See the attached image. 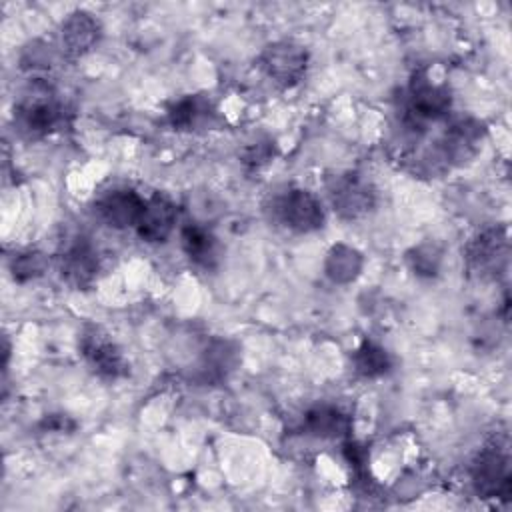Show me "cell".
<instances>
[{"mask_svg": "<svg viewBox=\"0 0 512 512\" xmlns=\"http://www.w3.org/2000/svg\"><path fill=\"white\" fill-rule=\"evenodd\" d=\"M508 240L500 230H486L478 234L466 248L468 270L486 278L496 276L502 266H506Z\"/></svg>", "mask_w": 512, "mask_h": 512, "instance_id": "10", "label": "cell"}, {"mask_svg": "<svg viewBox=\"0 0 512 512\" xmlns=\"http://www.w3.org/2000/svg\"><path fill=\"white\" fill-rule=\"evenodd\" d=\"M64 118L62 102L54 96L52 88L40 80L30 82L14 106V124L18 132L30 140L52 134L64 124Z\"/></svg>", "mask_w": 512, "mask_h": 512, "instance_id": "1", "label": "cell"}, {"mask_svg": "<svg viewBox=\"0 0 512 512\" xmlns=\"http://www.w3.org/2000/svg\"><path fill=\"white\" fill-rule=\"evenodd\" d=\"M300 430L320 440L344 438L350 432V416L338 406L318 404L304 414Z\"/></svg>", "mask_w": 512, "mask_h": 512, "instance_id": "11", "label": "cell"}, {"mask_svg": "<svg viewBox=\"0 0 512 512\" xmlns=\"http://www.w3.org/2000/svg\"><path fill=\"white\" fill-rule=\"evenodd\" d=\"M212 116L210 102L200 96H186L168 110V120L176 130H192Z\"/></svg>", "mask_w": 512, "mask_h": 512, "instance_id": "15", "label": "cell"}, {"mask_svg": "<svg viewBox=\"0 0 512 512\" xmlns=\"http://www.w3.org/2000/svg\"><path fill=\"white\" fill-rule=\"evenodd\" d=\"M58 270L62 278L76 288L92 284L100 270V258L90 238L74 236L66 242L58 254Z\"/></svg>", "mask_w": 512, "mask_h": 512, "instance_id": "7", "label": "cell"}, {"mask_svg": "<svg viewBox=\"0 0 512 512\" xmlns=\"http://www.w3.org/2000/svg\"><path fill=\"white\" fill-rule=\"evenodd\" d=\"M100 38V24L88 12H72L60 28L62 50L74 58L86 54Z\"/></svg>", "mask_w": 512, "mask_h": 512, "instance_id": "12", "label": "cell"}, {"mask_svg": "<svg viewBox=\"0 0 512 512\" xmlns=\"http://www.w3.org/2000/svg\"><path fill=\"white\" fill-rule=\"evenodd\" d=\"M12 274L18 282H24V280H30V278H36L44 272L46 268V258L42 252L38 250H26V252H18L14 254L12 258Z\"/></svg>", "mask_w": 512, "mask_h": 512, "instance_id": "18", "label": "cell"}, {"mask_svg": "<svg viewBox=\"0 0 512 512\" xmlns=\"http://www.w3.org/2000/svg\"><path fill=\"white\" fill-rule=\"evenodd\" d=\"M272 222L296 234H310L324 226L326 212L320 198L304 188H286L272 196L268 206Z\"/></svg>", "mask_w": 512, "mask_h": 512, "instance_id": "2", "label": "cell"}, {"mask_svg": "<svg viewBox=\"0 0 512 512\" xmlns=\"http://www.w3.org/2000/svg\"><path fill=\"white\" fill-rule=\"evenodd\" d=\"M176 220H178L176 204L166 194L154 192L150 198H146L142 216L136 224V232L148 244H162L174 232Z\"/></svg>", "mask_w": 512, "mask_h": 512, "instance_id": "9", "label": "cell"}, {"mask_svg": "<svg viewBox=\"0 0 512 512\" xmlns=\"http://www.w3.org/2000/svg\"><path fill=\"white\" fill-rule=\"evenodd\" d=\"M410 264H412V270L420 276H432L438 272V266H440V252L434 248V246H418L410 252L408 256Z\"/></svg>", "mask_w": 512, "mask_h": 512, "instance_id": "19", "label": "cell"}, {"mask_svg": "<svg viewBox=\"0 0 512 512\" xmlns=\"http://www.w3.org/2000/svg\"><path fill=\"white\" fill-rule=\"evenodd\" d=\"M180 244L186 258L202 268L212 270L220 262V242L218 238L200 224H186L180 230Z\"/></svg>", "mask_w": 512, "mask_h": 512, "instance_id": "13", "label": "cell"}, {"mask_svg": "<svg viewBox=\"0 0 512 512\" xmlns=\"http://www.w3.org/2000/svg\"><path fill=\"white\" fill-rule=\"evenodd\" d=\"M472 484L484 498L508 496L510 492V458L498 444H490L478 452L472 462Z\"/></svg>", "mask_w": 512, "mask_h": 512, "instance_id": "5", "label": "cell"}, {"mask_svg": "<svg viewBox=\"0 0 512 512\" xmlns=\"http://www.w3.org/2000/svg\"><path fill=\"white\" fill-rule=\"evenodd\" d=\"M146 198H142L132 188H112L104 194H100L94 202V214L100 218L106 226L124 230V228H136L142 210H144Z\"/></svg>", "mask_w": 512, "mask_h": 512, "instance_id": "8", "label": "cell"}, {"mask_svg": "<svg viewBox=\"0 0 512 512\" xmlns=\"http://www.w3.org/2000/svg\"><path fill=\"white\" fill-rule=\"evenodd\" d=\"M362 254L346 244H336L326 254L324 270L326 276L336 284H348L352 282L360 270H362Z\"/></svg>", "mask_w": 512, "mask_h": 512, "instance_id": "14", "label": "cell"}, {"mask_svg": "<svg viewBox=\"0 0 512 512\" xmlns=\"http://www.w3.org/2000/svg\"><path fill=\"white\" fill-rule=\"evenodd\" d=\"M80 350L86 364L104 380H118L128 374V362L122 350L100 328L90 326L80 336Z\"/></svg>", "mask_w": 512, "mask_h": 512, "instance_id": "6", "label": "cell"}, {"mask_svg": "<svg viewBox=\"0 0 512 512\" xmlns=\"http://www.w3.org/2000/svg\"><path fill=\"white\" fill-rule=\"evenodd\" d=\"M352 366L362 378H378L392 368V358L380 344L364 340L352 354Z\"/></svg>", "mask_w": 512, "mask_h": 512, "instance_id": "16", "label": "cell"}, {"mask_svg": "<svg viewBox=\"0 0 512 512\" xmlns=\"http://www.w3.org/2000/svg\"><path fill=\"white\" fill-rule=\"evenodd\" d=\"M234 364H236V350L230 346V342L214 340L202 356L200 376L204 382L222 380L234 368Z\"/></svg>", "mask_w": 512, "mask_h": 512, "instance_id": "17", "label": "cell"}, {"mask_svg": "<svg viewBox=\"0 0 512 512\" xmlns=\"http://www.w3.org/2000/svg\"><path fill=\"white\" fill-rule=\"evenodd\" d=\"M326 190L334 212L344 220L362 218L376 206L374 186L356 172L330 176L326 180Z\"/></svg>", "mask_w": 512, "mask_h": 512, "instance_id": "3", "label": "cell"}, {"mask_svg": "<svg viewBox=\"0 0 512 512\" xmlns=\"http://www.w3.org/2000/svg\"><path fill=\"white\" fill-rule=\"evenodd\" d=\"M258 62L268 78L284 88H290L304 78L308 68V52L296 42L280 40L266 46Z\"/></svg>", "mask_w": 512, "mask_h": 512, "instance_id": "4", "label": "cell"}]
</instances>
